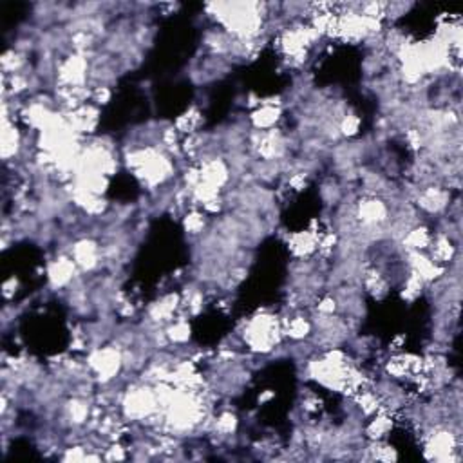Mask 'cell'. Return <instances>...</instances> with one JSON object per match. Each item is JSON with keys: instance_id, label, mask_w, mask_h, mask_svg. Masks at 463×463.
I'll list each match as a JSON object with an SVG mask.
<instances>
[{"instance_id": "6da1fadb", "label": "cell", "mask_w": 463, "mask_h": 463, "mask_svg": "<svg viewBox=\"0 0 463 463\" xmlns=\"http://www.w3.org/2000/svg\"><path fill=\"white\" fill-rule=\"evenodd\" d=\"M89 369H91L94 380L100 384H107L120 373L123 371V362H121V350H118L113 344H105V346L94 347V350L87 351L85 357Z\"/></svg>"}, {"instance_id": "7a4b0ae2", "label": "cell", "mask_w": 463, "mask_h": 463, "mask_svg": "<svg viewBox=\"0 0 463 463\" xmlns=\"http://www.w3.org/2000/svg\"><path fill=\"white\" fill-rule=\"evenodd\" d=\"M69 255L84 276H94L104 268L100 241L94 237L76 239Z\"/></svg>"}, {"instance_id": "3957f363", "label": "cell", "mask_w": 463, "mask_h": 463, "mask_svg": "<svg viewBox=\"0 0 463 463\" xmlns=\"http://www.w3.org/2000/svg\"><path fill=\"white\" fill-rule=\"evenodd\" d=\"M47 288L51 292H63L67 286H71L73 280L80 276L78 266L71 259V255H54L46 266Z\"/></svg>"}, {"instance_id": "277c9868", "label": "cell", "mask_w": 463, "mask_h": 463, "mask_svg": "<svg viewBox=\"0 0 463 463\" xmlns=\"http://www.w3.org/2000/svg\"><path fill=\"white\" fill-rule=\"evenodd\" d=\"M89 78V60L84 54H69L58 60L56 67V84L67 87H82L87 85Z\"/></svg>"}, {"instance_id": "5b68a950", "label": "cell", "mask_w": 463, "mask_h": 463, "mask_svg": "<svg viewBox=\"0 0 463 463\" xmlns=\"http://www.w3.org/2000/svg\"><path fill=\"white\" fill-rule=\"evenodd\" d=\"M357 219L362 225H382L389 219V209L380 197H360L357 201Z\"/></svg>"}, {"instance_id": "8992f818", "label": "cell", "mask_w": 463, "mask_h": 463, "mask_svg": "<svg viewBox=\"0 0 463 463\" xmlns=\"http://www.w3.org/2000/svg\"><path fill=\"white\" fill-rule=\"evenodd\" d=\"M319 237H321V234L306 228L301 232L286 234V245H288V250L293 259H308L317 254Z\"/></svg>"}, {"instance_id": "52a82bcc", "label": "cell", "mask_w": 463, "mask_h": 463, "mask_svg": "<svg viewBox=\"0 0 463 463\" xmlns=\"http://www.w3.org/2000/svg\"><path fill=\"white\" fill-rule=\"evenodd\" d=\"M199 171L201 180L217 187L221 192L232 183V172H230L228 165L223 158H216L212 161L203 163V165H199Z\"/></svg>"}, {"instance_id": "ba28073f", "label": "cell", "mask_w": 463, "mask_h": 463, "mask_svg": "<svg viewBox=\"0 0 463 463\" xmlns=\"http://www.w3.org/2000/svg\"><path fill=\"white\" fill-rule=\"evenodd\" d=\"M284 109L277 107V105H259L257 109H254L248 116L252 129L257 130H270L276 129L280 121L284 120Z\"/></svg>"}, {"instance_id": "9c48e42d", "label": "cell", "mask_w": 463, "mask_h": 463, "mask_svg": "<svg viewBox=\"0 0 463 463\" xmlns=\"http://www.w3.org/2000/svg\"><path fill=\"white\" fill-rule=\"evenodd\" d=\"M395 416L388 413H376L373 416L367 418V421L364 424V436L366 440H385L389 436L393 429H395Z\"/></svg>"}, {"instance_id": "30bf717a", "label": "cell", "mask_w": 463, "mask_h": 463, "mask_svg": "<svg viewBox=\"0 0 463 463\" xmlns=\"http://www.w3.org/2000/svg\"><path fill=\"white\" fill-rule=\"evenodd\" d=\"M210 221L212 219L201 209H190L181 217V225H183V230L190 239H197L205 234L206 228L210 226Z\"/></svg>"}, {"instance_id": "8fae6325", "label": "cell", "mask_w": 463, "mask_h": 463, "mask_svg": "<svg viewBox=\"0 0 463 463\" xmlns=\"http://www.w3.org/2000/svg\"><path fill=\"white\" fill-rule=\"evenodd\" d=\"M201 123H203L201 109L197 105H190L181 116H178V120L174 121V127L181 136H190V134L199 132Z\"/></svg>"}, {"instance_id": "7c38bea8", "label": "cell", "mask_w": 463, "mask_h": 463, "mask_svg": "<svg viewBox=\"0 0 463 463\" xmlns=\"http://www.w3.org/2000/svg\"><path fill=\"white\" fill-rule=\"evenodd\" d=\"M433 239V232L427 225H418L407 232V235L402 241L404 250H414V252H427Z\"/></svg>"}, {"instance_id": "4fadbf2b", "label": "cell", "mask_w": 463, "mask_h": 463, "mask_svg": "<svg viewBox=\"0 0 463 463\" xmlns=\"http://www.w3.org/2000/svg\"><path fill=\"white\" fill-rule=\"evenodd\" d=\"M165 331H167L171 346H183L190 342V337H192V328L188 324V319L180 317V315L171 324L165 326Z\"/></svg>"}, {"instance_id": "5bb4252c", "label": "cell", "mask_w": 463, "mask_h": 463, "mask_svg": "<svg viewBox=\"0 0 463 463\" xmlns=\"http://www.w3.org/2000/svg\"><path fill=\"white\" fill-rule=\"evenodd\" d=\"M426 292V283L421 280L420 276H416L414 271L409 270V276L405 277L404 283L400 284V297L402 301L405 302H414L420 295H424Z\"/></svg>"}, {"instance_id": "9a60e30c", "label": "cell", "mask_w": 463, "mask_h": 463, "mask_svg": "<svg viewBox=\"0 0 463 463\" xmlns=\"http://www.w3.org/2000/svg\"><path fill=\"white\" fill-rule=\"evenodd\" d=\"M302 413H306L308 416L321 413L322 407H324V402L319 397L317 393L311 391V389H302L301 395H299V405H297Z\"/></svg>"}, {"instance_id": "2e32d148", "label": "cell", "mask_w": 463, "mask_h": 463, "mask_svg": "<svg viewBox=\"0 0 463 463\" xmlns=\"http://www.w3.org/2000/svg\"><path fill=\"white\" fill-rule=\"evenodd\" d=\"M360 125H362V118L353 111V107L350 109V113L338 121V130L342 134L344 140H355L360 134Z\"/></svg>"}, {"instance_id": "e0dca14e", "label": "cell", "mask_w": 463, "mask_h": 463, "mask_svg": "<svg viewBox=\"0 0 463 463\" xmlns=\"http://www.w3.org/2000/svg\"><path fill=\"white\" fill-rule=\"evenodd\" d=\"M414 8V2L411 0H400V2H385V11H384V24L385 22H391L395 24L397 20H400L402 17H405L411 9Z\"/></svg>"}, {"instance_id": "ac0fdd59", "label": "cell", "mask_w": 463, "mask_h": 463, "mask_svg": "<svg viewBox=\"0 0 463 463\" xmlns=\"http://www.w3.org/2000/svg\"><path fill=\"white\" fill-rule=\"evenodd\" d=\"M129 458V447H125L121 442H113L104 451L105 462H123Z\"/></svg>"}, {"instance_id": "d6986e66", "label": "cell", "mask_w": 463, "mask_h": 463, "mask_svg": "<svg viewBox=\"0 0 463 463\" xmlns=\"http://www.w3.org/2000/svg\"><path fill=\"white\" fill-rule=\"evenodd\" d=\"M315 311L324 313V315H335L337 313V301H335V297L330 295V293H322L319 297V301L315 302Z\"/></svg>"}, {"instance_id": "ffe728a7", "label": "cell", "mask_w": 463, "mask_h": 463, "mask_svg": "<svg viewBox=\"0 0 463 463\" xmlns=\"http://www.w3.org/2000/svg\"><path fill=\"white\" fill-rule=\"evenodd\" d=\"M113 100V89L107 87V85H101V87L92 89V97L91 104H94L97 107H105V105L111 104Z\"/></svg>"}, {"instance_id": "44dd1931", "label": "cell", "mask_w": 463, "mask_h": 463, "mask_svg": "<svg viewBox=\"0 0 463 463\" xmlns=\"http://www.w3.org/2000/svg\"><path fill=\"white\" fill-rule=\"evenodd\" d=\"M20 290V279L17 276H11L9 279H6V283L2 284V297H4V302H11L15 299V295Z\"/></svg>"}, {"instance_id": "7402d4cb", "label": "cell", "mask_w": 463, "mask_h": 463, "mask_svg": "<svg viewBox=\"0 0 463 463\" xmlns=\"http://www.w3.org/2000/svg\"><path fill=\"white\" fill-rule=\"evenodd\" d=\"M273 398H276V391H273V389H264V391L259 393L257 404L259 405H266V404H270Z\"/></svg>"}]
</instances>
